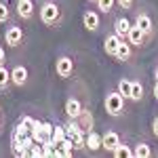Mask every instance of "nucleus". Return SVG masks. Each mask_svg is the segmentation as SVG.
<instances>
[{
    "instance_id": "nucleus-1",
    "label": "nucleus",
    "mask_w": 158,
    "mask_h": 158,
    "mask_svg": "<svg viewBox=\"0 0 158 158\" xmlns=\"http://www.w3.org/2000/svg\"><path fill=\"white\" fill-rule=\"evenodd\" d=\"M40 21L42 25H47V27H55V25L61 23V6L59 2H55V0H44L42 4H40Z\"/></svg>"
},
{
    "instance_id": "nucleus-2",
    "label": "nucleus",
    "mask_w": 158,
    "mask_h": 158,
    "mask_svg": "<svg viewBox=\"0 0 158 158\" xmlns=\"http://www.w3.org/2000/svg\"><path fill=\"white\" fill-rule=\"evenodd\" d=\"M103 108L108 112V116L118 118V116L124 114V97H122L118 91H108V95L103 99Z\"/></svg>"
},
{
    "instance_id": "nucleus-3",
    "label": "nucleus",
    "mask_w": 158,
    "mask_h": 158,
    "mask_svg": "<svg viewBox=\"0 0 158 158\" xmlns=\"http://www.w3.org/2000/svg\"><path fill=\"white\" fill-rule=\"evenodd\" d=\"M74 70H76V65H74V59L70 55H59L57 57V61H55V72H57V76H59L61 80L72 78Z\"/></svg>"
},
{
    "instance_id": "nucleus-4",
    "label": "nucleus",
    "mask_w": 158,
    "mask_h": 158,
    "mask_svg": "<svg viewBox=\"0 0 158 158\" xmlns=\"http://www.w3.org/2000/svg\"><path fill=\"white\" fill-rule=\"evenodd\" d=\"M4 42H6V47L17 49L23 42V27L21 25H9L4 32Z\"/></svg>"
},
{
    "instance_id": "nucleus-5",
    "label": "nucleus",
    "mask_w": 158,
    "mask_h": 158,
    "mask_svg": "<svg viewBox=\"0 0 158 158\" xmlns=\"http://www.w3.org/2000/svg\"><path fill=\"white\" fill-rule=\"evenodd\" d=\"M135 25H139L143 32L148 34V38H152L154 34H156V25H154V19L148 15V13L139 11L137 15H135Z\"/></svg>"
},
{
    "instance_id": "nucleus-6",
    "label": "nucleus",
    "mask_w": 158,
    "mask_h": 158,
    "mask_svg": "<svg viewBox=\"0 0 158 158\" xmlns=\"http://www.w3.org/2000/svg\"><path fill=\"white\" fill-rule=\"evenodd\" d=\"M15 11H17V17H19V19L30 21V19L34 17V13H36V4H34V0H17Z\"/></svg>"
},
{
    "instance_id": "nucleus-7",
    "label": "nucleus",
    "mask_w": 158,
    "mask_h": 158,
    "mask_svg": "<svg viewBox=\"0 0 158 158\" xmlns=\"http://www.w3.org/2000/svg\"><path fill=\"white\" fill-rule=\"evenodd\" d=\"M127 40L133 44V47H137V49H141V47H146L148 42V34L139 27V25H131V30H129V34H127Z\"/></svg>"
},
{
    "instance_id": "nucleus-8",
    "label": "nucleus",
    "mask_w": 158,
    "mask_h": 158,
    "mask_svg": "<svg viewBox=\"0 0 158 158\" xmlns=\"http://www.w3.org/2000/svg\"><path fill=\"white\" fill-rule=\"evenodd\" d=\"M114 59L118 61V63H129V61L133 59V44L129 40H120L118 49L114 53Z\"/></svg>"
},
{
    "instance_id": "nucleus-9",
    "label": "nucleus",
    "mask_w": 158,
    "mask_h": 158,
    "mask_svg": "<svg viewBox=\"0 0 158 158\" xmlns=\"http://www.w3.org/2000/svg\"><path fill=\"white\" fill-rule=\"evenodd\" d=\"M82 25H85L89 32H97L101 27V19H99V13L97 11H85L82 13Z\"/></svg>"
},
{
    "instance_id": "nucleus-10",
    "label": "nucleus",
    "mask_w": 158,
    "mask_h": 158,
    "mask_svg": "<svg viewBox=\"0 0 158 158\" xmlns=\"http://www.w3.org/2000/svg\"><path fill=\"white\" fill-rule=\"evenodd\" d=\"M118 143H120V135L116 133V131H106V133L101 135V148L106 152H110V154L118 148Z\"/></svg>"
},
{
    "instance_id": "nucleus-11",
    "label": "nucleus",
    "mask_w": 158,
    "mask_h": 158,
    "mask_svg": "<svg viewBox=\"0 0 158 158\" xmlns=\"http://www.w3.org/2000/svg\"><path fill=\"white\" fill-rule=\"evenodd\" d=\"M63 110H65V114H68V118H78L80 114H82V103H80V99H76V97H68L65 99V106H63Z\"/></svg>"
},
{
    "instance_id": "nucleus-12",
    "label": "nucleus",
    "mask_w": 158,
    "mask_h": 158,
    "mask_svg": "<svg viewBox=\"0 0 158 158\" xmlns=\"http://www.w3.org/2000/svg\"><path fill=\"white\" fill-rule=\"evenodd\" d=\"M11 85L13 86H25L27 85V68L15 65L11 70Z\"/></svg>"
},
{
    "instance_id": "nucleus-13",
    "label": "nucleus",
    "mask_w": 158,
    "mask_h": 158,
    "mask_svg": "<svg viewBox=\"0 0 158 158\" xmlns=\"http://www.w3.org/2000/svg\"><path fill=\"white\" fill-rule=\"evenodd\" d=\"M122 38L114 32V34H108V36L103 38V51L108 53L110 57H114V53H116V49H118V44H120Z\"/></svg>"
},
{
    "instance_id": "nucleus-14",
    "label": "nucleus",
    "mask_w": 158,
    "mask_h": 158,
    "mask_svg": "<svg viewBox=\"0 0 158 158\" xmlns=\"http://www.w3.org/2000/svg\"><path fill=\"white\" fill-rule=\"evenodd\" d=\"M85 148L89 150V152H97V150H101V135L95 133V131H86Z\"/></svg>"
},
{
    "instance_id": "nucleus-15",
    "label": "nucleus",
    "mask_w": 158,
    "mask_h": 158,
    "mask_svg": "<svg viewBox=\"0 0 158 158\" xmlns=\"http://www.w3.org/2000/svg\"><path fill=\"white\" fill-rule=\"evenodd\" d=\"M131 21L127 19V17H118L116 21H114V32L122 38V40H127V34H129V30H131Z\"/></svg>"
},
{
    "instance_id": "nucleus-16",
    "label": "nucleus",
    "mask_w": 158,
    "mask_h": 158,
    "mask_svg": "<svg viewBox=\"0 0 158 158\" xmlns=\"http://www.w3.org/2000/svg\"><path fill=\"white\" fill-rule=\"evenodd\" d=\"M133 156L135 158H150L152 156V148H150V143H146V141L135 143L133 146Z\"/></svg>"
},
{
    "instance_id": "nucleus-17",
    "label": "nucleus",
    "mask_w": 158,
    "mask_h": 158,
    "mask_svg": "<svg viewBox=\"0 0 158 158\" xmlns=\"http://www.w3.org/2000/svg\"><path fill=\"white\" fill-rule=\"evenodd\" d=\"M76 120H78V124H80V129H85V131H91V129H93V122H95L91 110H86V108L82 110V114H80Z\"/></svg>"
},
{
    "instance_id": "nucleus-18",
    "label": "nucleus",
    "mask_w": 158,
    "mask_h": 158,
    "mask_svg": "<svg viewBox=\"0 0 158 158\" xmlns=\"http://www.w3.org/2000/svg\"><path fill=\"white\" fill-rule=\"evenodd\" d=\"M68 137V131H65V124H55L53 127V135H51V141L55 143V146H59L61 141Z\"/></svg>"
},
{
    "instance_id": "nucleus-19",
    "label": "nucleus",
    "mask_w": 158,
    "mask_h": 158,
    "mask_svg": "<svg viewBox=\"0 0 158 158\" xmlns=\"http://www.w3.org/2000/svg\"><path fill=\"white\" fill-rule=\"evenodd\" d=\"M129 99L133 101V103H139L141 99H143V85L139 82V80H133V85H131V95Z\"/></svg>"
},
{
    "instance_id": "nucleus-20",
    "label": "nucleus",
    "mask_w": 158,
    "mask_h": 158,
    "mask_svg": "<svg viewBox=\"0 0 158 158\" xmlns=\"http://www.w3.org/2000/svg\"><path fill=\"white\" fill-rule=\"evenodd\" d=\"M95 6H97L99 13L110 15V13H114V9H116V0H95Z\"/></svg>"
},
{
    "instance_id": "nucleus-21",
    "label": "nucleus",
    "mask_w": 158,
    "mask_h": 158,
    "mask_svg": "<svg viewBox=\"0 0 158 158\" xmlns=\"http://www.w3.org/2000/svg\"><path fill=\"white\" fill-rule=\"evenodd\" d=\"M112 156L114 158H133V150H131V146H127V143H118V148L112 152Z\"/></svg>"
},
{
    "instance_id": "nucleus-22",
    "label": "nucleus",
    "mask_w": 158,
    "mask_h": 158,
    "mask_svg": "<svg viewBox=\"0 0 158 158\" xmlns=\"http://www.w3.org/2000/svg\"><path fill=\"white\" fill-rule=\"evenodd\" d=\"M131 85H133V80H129V78H120V80H118V86H116V91H118L124 99H129V95H131Z\"/></svg>"
},
{
    "instance_id": "nucleus-23",
    "label": "nucleus",
    "mask_w": 158,
    "mask_h": 158,
    "mask_svg": "<svg viewBox=\"0 0 158 158\" xmlns=\"http://www.w3.org/2000/svg\"><path fill=\"white\" fill-rule=\"evenodd\" d=\"M11 86V70L6 65H0V91H6Z\"/></svg>"
},
{
    "instance_id": "nucleus-24",
    "label": "nucleus",
    "mask_w": 158,
    "mask_h": 158,
    "mask_svg": "<svg viewBox=\"0 0 158 158\" xmlns=\"http://www.w3.org/2000/svg\"><path fill=\"white\" fill-rule=\"evenodd\" d=\"M19 124L23 127V129L27 131V133H32V131H34V129L38 127V120H36V118H32V116H21Z\"/></svg>"
},
{
    "instance_id": "nucleus-25",
    "label": "nucleus",
    "mask_w": 158,
    "mask_h": 158,
    "mask_svg": "<svg viewBox=\"0 0 158 158\" xmlns=\"http://www.w3.org/2000/svg\"><path fill=\"white\" fill-rule=\"evenodd\" d=\"M59 148H61V152H63V156H65V158L74 154V141L70 139V137H65V139L59 143Z\"/></svg>"
},
{
    "instance_id": "nucleus-26",
    "label": "nucleus",
    "mask_w": 158,
    "mask_h": 158,
    "mask_svg": "<svg viewBox=\"0 0 158 158\" xmlns=\"http://www.w3.org/2000/svg\"><path fill=\"white\" fill-rule=\"evenodd\" d=\"M11 19V11L6 6V2H0V23H6Z\"/></svg>"
},
{
    "instance_id": "nucleus-27",
    "label": "nucleus",
    "mask_w": 158,
    "mask_h": 158,
    "mask_svg": "<svg viewBox=\"0 0 158 158\" xmlns=\"http://www.w3.org/2000/svg\"><path fill=\"white\" fill-rule=\"evenodd\" d=\"M116 6L122 9V11H131L135 6V0H116Z\"/></svg>"
},
{
    "instance_id": "nucleus-28",
    "label": "nucleus",
    "mask_w": 158,
    "mask_h": 158,
    "mask_svg": "<svg viewBox=\"0 0 158 158\" xmlns=\"http://www.w3.org/2000/svg\"><path fill=\"white\" fill-rule=\"evenodd\" d=\"M152 133H154V137H158V116L152 120Z\"/></svg>"
},
{
    "instance_id": "nucleus-29",
    "label": "nucleus",
    "mask_w": 158,
    "mask_h": 158,
    "mask_svg": "<svg viewBox=\"0 0 158 158\" xmlns=\"http://www.w3.org/2000/svg\"><path fill=\"white\" fill-rule=\"evenodd\" d=\"M4 61H6V51L0 47V65H4Z\"/></svg>"
},
{
    "instance_id": "nucleus-30",
    "label": "nucleus",
    "mask_w": 158,
    "mask_h": 158,
    "mask_svg": "<svg viewBox=\"0 0 158 158\" xmlns=\"http://www.w3.org/2000/svg\"><path fill=\"white\" fill-rule=\"evenodd\" d=\"M152 95H154V99L158 101V80L154 82V89H152Z\"/></svg>"
},
{
    "instance_id": "nucleus-31",
    "label": "nucleus",
    "mask_w": 158,
    "mask_h": 158,
    "mask_svg": "<svg viewBox=\"0 0 158 158\" xmlns=\"http://www.w3.org/2000/svg\"><path fill=\"white\" fill-rule=\"evenodd\" d=\"M154 78H156V80H158V65H156V68H154Z\"/></svg>"
},
{
    "instance_id": "nucleus-32",
    "label": "nucleus",
    "mask_w": 158,
    "mask_h": 158,
    "mask_svg": "<svg viewBox=\"0 0 158 158\" xmlns=\"http://www.w3.org/2000/svg\"><path fill=\"white\" fill-rule=\"evenodd\" d=\"M0 127H2V116H0Z\"/></svg>"
},
{
    "instance_id": "nucleus-33",
    "label": "nucleus",
    "mask_w": 158,
    "mask_h": 158,
    "mask_svg": "<svg viewBox=\"0 0 158 158\" xmlns=\"http://www.w3.org/2000/svg\"><path fill=\"white\" fill-rule=\"evenodd\" d=\"M89 2H95V0H89Z\"/></svg>"
}]
</instances>
